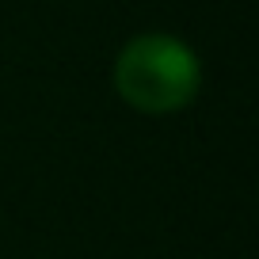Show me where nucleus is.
<instances>
[{"label": "nucleus", "instance_id": "nucleus-1", "mask_svg": "<svg viewBox=\"0 0 259 259\" xmlns=\"http://www.w3.org/2000/svg\"><path fill=\"white\" fill-rule=\"evenodd\" d=\"M202 65L187 42L171 34H138L114 61V88L134 111L171 114L198 96Z\"/></svg>", "mask_w": 259, "mask_h": 259}]
</instances>
